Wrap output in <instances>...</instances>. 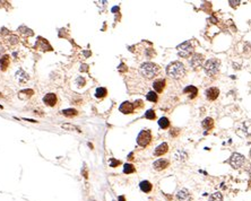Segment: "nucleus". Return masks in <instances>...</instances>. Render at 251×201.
Segmentation results:
<instances>
[{
    "mask_svg": "<svg viewBox=\"0 0 251 201\" xmlns=\"http://www.w3.org/2000/svg\"><path fill=\"white\" fill-rule=\"evenodd\" d=\"M166 73L170 78H172L174 80H179V79H182L186 76L187 71H186V68H184L182 62L173 61L166 67Z\"/></svg>",
    "mask_w": 251,
    "mask_h": 201,
    "instance_id": "1",
    "label": "nucleus"
},
{
    "mask_svg": "<svg viewBox=\"0 0 251 201\" xmlns=\"http://www.w3.org/2000/svg\"><path fill=\"white\" fill-rule=\"evenodd\" d=\"M139 73L146 79H152L160 73V67L153 62H144L139 68Z\"/></svg>",
    "mask_w": 251,
    "mask_h": 201,
    "instance_id": "2",
    "label": "nucleus"
},
{
    "mask_svg": "<svg viewBox=\"0 0 251 201\" xmlns=\"http://www.w3.org/2000/svg\"><path fill=\"white\" fill-rule=\"evenodd\" d=\"M219 67H221V61L216 58H213V59H208L205 62L204 69L208 76H214L219 71Z\"/></svg>",
    "mask_w": 251,
    "mask_h": 201,
    "instance_id": "3",
    "label": "nucleus"
},
{
    "mask_svg": "<svg viewBox=\"0 0 251 201\" xmlns=\"http://www.w3.org/2000/svg\"><path fill=\"white\" fill-rule=\"evenodd\" d=\"M177 50H178V54L182 58H189L194 53V46L191 45V43L189 41H186V42L179 44L177 46Z\"/></svg>",
    "mask_w": 251,
    "mask_h": 201,
    "instance_id": "4",
    "label": "nucleus"
},
{
    "mask_svg": "<svg viewBox=\"0 0 251 201\" xmlns=\"http://www.w3.org/2000/svg\"><path fill=\"white\" fill-rule=\"evenodd\" d=\"M152 141V133L149 130H143L137 137V144L142 147H147Z\"/></svg>",
    "mask_w": 251,
    "mask_h": 201,
    "instance_id": "5",
    "label": "nucleus"
},
{
    "mask_svg": "<svg viewBox=\"0 0 251 201\" xmlns=\"http://www.w3.org/2000/svg\"><path fill=\"white\" fill-rule=\"evenodd\" d=\"M244 162H246L244 156L241 155V154H239V153L232 154V156H231L230 159H229V164L231 165L233 168H240V167H242L243 164H244Z\"/></svg>",
    "mask_w": 251,
    "mask_h": 201,
    "instance_id": "6",
    "label": "nucleus"
},
{
    "mask_svg": "<svg viewBox=\"0 0 251 201\" xmlns=\"http://www.w3.org/2000/svg\"><path fill=\"white\" fill-rule=\"evenodd\" d=\"M202 62H204V55L200 54V53H195V54H192L190 61H189L191 68H194V69H197L199 67H201V66H202Z\"/></svg>",
    "mask_w": 251,
    "mask_h": 201,
    "instance_id": "7",
    "label": "nucleus"
},
{
    "mask_svg": "<svg viewBox=\"0 0 251 201\" xmlns=\"http://www.w3.org/2000/svg\"><path fill=\"white\" fill-rule=\"evenodd\" d=\"M43 103L48 106H54L55 103H57V95L53 94V93H49L47 94L44 97H43Z\"/></svg>",
    "mask_w": 251,
    "mask_h": 201,
    "instance_id": "8",
    "label": "nucleus"
},
{
    "mask_svg": "<svg viewBox=\"0 0 251 201\" xmlns=\"http://www.w3.org/2000/svg\"><path fill=\"white\" fill-rule=\"evenodd\" d=\"M119 111L123 114H131L134 112V104L130 102H123L119 106Z\"/></svg>",
    "mask_w": 251,
    "mask_h": 201,
    "instance_id": "9",
    "label": "nucleus"
},
{
    "mask_svg": "<svg viewBox=\"0 0 251 201\" xmlns=\"http://www.w3.org/2000/svg\"><path fill=\"white\" fill-rule=\"evenodd\" d=\"M219 95V89L216 88V87H211L206 91V97L209 99V101H215L216 98L218 97Z\"/></svg>",
    "mask_w": 251,
    "mask_h": 201,
    "instance_id": "10",
    "label": "nucleus"
},
{
    "mask_svg": "<svg viewBox=\"0 0 251 201\" xmlns=\"http://www.w3.org/2000/svg\"><path fill=\"white\" fill-rule=\"evenodd\" d=\"M177 199L179 201H190L191 199V194L187 189H182L180 190L177 194Z\"/></svg>",
    "mask_w": 251,
    "mask_h": 201,
    "instance_id": "11",
    "label": "nucleus"
},
{
    "mask_svg": "<svg viewBox=\"0 0 251 201\" xmlns=\"http://www.w3.org/2000/svg\"><path fill=\"white\" fill-rule=\"evenodd\" d=\"M169 165H170V162L166 159H157L156 162H154L153 167L155 171H162V169H165Z\"/></svg>",
    "mask_w": 251,
    "mask_h": 201,
    "instance_id": "12",
    "label": "nucleus"
},
{
    "mask_svg": "<svg viewBox=\"0 0 251 201\" xmlns=\"http://www.w3.org/2000/svg\"><path fill=\"white\" fill-rule=\"evenodd\" d=\"M167 150H169V145H167L166 143H162L161 145H159V146L155 148L154 155H155V156H162V155H164L165 153H167Z\"/></svg>",
    "mask_w": 251,
    "mask_h": 201,
    "instance_id": "13",
    "label": "nucleus"
},
{
    "mask_svg": "<svg viewBox=\"0 0 251 201\" xmlns=\"http://www.w3.org/2000/svg\"><path fill=\"white\" fill-rule=\"evenodd\" d=\"M38 42L37 43H41V45H35L37 46L40 50H42V51H51L52 50V48H51V45L49 44V42L47 41V40H44V38H42V37H38Z\"/></svg>",
    "mask_w": 251,
    "mask_h": 201,
    "instance_id": "14",
    "label": "nucleus"
},
{
    "mask_svg": "<svg viewBox=\"0 0 251 201\" xmlns=\"http://www.w3.org/2000/svg\"><path fill=\"white\" fill-rule=\"evenodd\" d=\"M164 87H165V80L164 79H159V80H155L153 83V88H154V91H155L156 94L161 93L164 89Z\"/></svg>",
    "mask_w": 251,
    "mask_h": 201,
    "instance_id": "15",
    "label": "nucleus"
},
{
    "mask_svg": "<svg viewBox=\"0 0 251 201\" xmlns=\"http://www.w3.org/2000/svg\"><path fill=\"white\" fill-rule=\"evenodd\" d=\"M16 79L19 83H26L30 79V76L25 73L23 69H18L17 73H16Z\"/></svg>",
    "mask_w": 251,
    "mask_h": 201,
    "instance_id": "16",
    "label": "nucleus"
},
{
    "mask_svg": "<svg viewBox=\"0 0 251 201\" xmlns=\"http://www.w3.org/2000/svg\"><path fill=\"white\" fill-rule=\"evenodd\" d=\"M139 188H140V190L143 191L144 193H149L152 191V189H153V185H152V183L149 182V181H142V182L139 183Z\"/></svg>",
    "mask_w": 251,
    "mask_h": 201,
    "instance_id": "17",
    "label": "nucleus"
},
{
    "mask_svg": "<svg viewBox=\"0 0 251 201\" xmlns=\"http://www.w3.org/2000/svg\"><path fill=\"white\" fill-rule=\"evenodd\" d=\"M183 93H184V94H189V97L192 99V98H195V97L197 96L198 89L195 86H188V87H186V88L183 89Z\"/></svg>",
    "mask_w": 251,
    "mask_h": 201,
    "instance_id": "18",
    "label": "nucleus"
},
{
    "mask_svg": "<svg viewBox=\"0 0 251 201\" xmlns=\"http://www.w3.org/2000/svg\"><path fill=\"white\" fill-rule=\"evenodd\" d=\"M201 126H202V128L205 129V130H211V129L214 127V120L212 119V118H206L204 121H202V123H201Z\"/></svg>",
    "mask_w": 251,
    "mask_h": 201,
    "instance_id": "19",
    "label": "nucleus"
},
{
    "mask_svg": "<svg viewBox=\"0 0 251 201\" xmlns=\"http://www.w3.org/2000/svg\"><path fill=\"white\" fill-rule=\"evenodd\" d=\"M9 59H10V58H9L8 54H5L3 56L0 58V67H1L2 70H6L7 67L9 66Z\"/></svg>",
    "mask_w": 251,
    "mask_h": 201,
    "instance_id": "20",
    "label": "nucleus"
},
{
    "mask_svg": "<svg viewBox=\"0 0 251 201\" xmlns=\"http://www.w3.org/2000/svg\"><path fill=\"white\" fill-rule=\"evenodd\" d=\"M174 158L178 159V161H186V159L188 158V154H187L184 150L180 149V150H178V151H175V154H174Z\"/></svg>",
    "mask_w": 251,
    "mask_h": 201,
    "instance_id": "21",
    "label": "nucleus"
},
{
    "mask_svg": "<svg viewBox=\"0 0 251 201\" xmlns=\"http://www.w3.org/2000/svg\"><path fill=\"white\" fill-rule=\"evenodd\" d=\"M159 127L161 129H166L169 128V126H170V120L167 119V118H165V116H163L161 118L160 120H159Z\"/></svg>",
    "mask_w": 251,
    "mask_h": 201,
    "instance_id": "22",
    "label": "nucleus"
},
{
    "mask_svg": "<svg viewBox=\"0 0 251 201\" xmlns=\"http://www.w3.org/2000/svg\"><path fill=\"white\" fill-rule=\"evenodd\" d=\"M17 32H20L22 34H24V35H28V36H32L34 33H33V31L31 30V28H27L26 26H19L17 28Z\"/></svg>",
    "mask_w": 251,
    "mask_h": 201,
    "instance_id": "23",
    "label": "nucleus"
},
{
    "mask_svg": "<svg viewBox=\"0 0 251 201\" xmlns=\"http://www.w3.org/2000/svg\"><path fill=\"white\" fill-rule=\"evenodd\" d=\"M107 94H108V91H107V88H104V87H99V88L96 89V91H95V96H96L97 98L105 97Z\"/></svg>",
    "mask_w": 251,
    "mask_h": 201,
    "instance_id": "24",
    "label": "nucleus"
},
{
    "mask_svg": "<svg viewBox=\"0 0 251 201\" xmlns=\"http://www.w3.org/2000/svg\"><path fill=\"white\" fill-rule=\"evenodd\" d=\"M65 116H68V118H70V116H76L77 114H78V112L75 110V109H66V110H62L61 112Z\"/></svg>",
    "mask_w": 251,
    "mask_h": 201,
    "instance_id": "25",
    "label": "nucleus"
},
{
    "mask_svg": "<svg viewBox=\"0 0 251 201\" xmlns=\"http://www.w3.org/2000/svg\"><path fill=\"white\" fill-rule=\"evenodd\" d=\"M146 98H147L149 102H157L159 95H157L155 91H148L147 95H146Z\"/></svg>",
    "mask_w": 251,
    "mask_h": 201,
    "instance_id": "26",
    "label": "nucleus"
},
{
    "mask_svg": "<svg viewBox=\"0 0 251 201\" xmlns=\"http://www.w3.org/2000/svg\"><path fill=\"white\" fill-rule=\"evenodd\" d=\"M61 128L66 129V130H69V131H77V132H82V131H80V129L78 128V127H76V126H74V124H70V123H65V124H62V126H61Z\"/></svg>",
    "mask_w": 251,
    "mask_h": 201,
    "instance_id": "27",
    "label": "nucleus"
},
{
    "mask_svg": "<svg viewBox=\"0 0 251 201\" xmlns=\"http://www.w3.org/2000/svg\"><path fill=\"white\" fill-rule=\"evenodd\" d=\"M208 201H223V196L221 192H215L208 198Z\"/></svg>",
    "mask_w": 251,
    "mask_h": 201,
    "instance_id": "28",
    "label": "nucleus"
},
{
    "mask_svg": "<svg viewBox=\"0 0 251 201\" xmlns=\"http://www.w3.org/2000/svg\"><path fill=\"white\" fill-rule=\"evenodd\" d=\"M135 172V166L132 164H125L123 165V173L125 174H131Z\"/></svg>",
    "mask_w": 251,
    "mask_h": 201,
    "instance_id": "29",
    "label": "nucleus"
},
{
    "mask_svg": "<svg viewBox=\"0 0 251 201\" xmlns=\"http://www.w3.org/2000/svg\"><path fill=\"white\" fill-rule=\"evenodd\" d=\"M145 118H146V119H148V120H154V119L156 118V114H155L154 110H147V111H146V113H145Z\"/></svg>",
    "mask_w": 251,
    "mask_h": 201,
    "instance_id": "30",
    "label": "nucleus"
},
{
    "mask_svg": "<svg viewBox=\"0 0 251 201\" xmlns=\"http://www.w3.org/2000/svg\"><path fill=\"white\" fill-rule=\"evenodd\" d=\"M18 41H19V38H18L16 35H9V37H8V43L11 44V45L17 44Z\"/></svg>",
    "mask_w": 251,
    "mask_h": 201,
    "instance_id": "31",
    "label": "nucleus"
},
{
    "mask_svg": "<svg viewBox=\"0 0 251 201\" xmlns=\"http://www.w3.org/2000/svg\"><path fill=\"white\" fill-rule=\"evenodd\" d=\"M76 83H77V85H78L79 87H83V86L85 85V79H84L83 77H78L77 80H76Z\"/></svg>",
    "mask_w": 251,
    "mask_h": 201,
    "instance_id": "32",
    "label": "nucleus"
},
{
    "mask_svg": "<svg viewBox=\"0 0 251 201\" xmlns=\"http://www.w3.org/2000/svg\"><path fill=\"white\" fill-rule=\"evenodd\" d=\"M119 164H120V162H119V161H115L114 158H112V159L110 161V166H111V167H115V166H118Z\"/></svg>",
    "mask_w": 251,
    "mask_h": 201,
    "instance_id": "33",
    "label": "nucleus"
},
{
    "mask_svg": "<svg viewBox=\"0 0 251 201\" xmlns=\"http://www.w3.org/2000/svg\"><path fill=\"white\" fill-rule=\"evenodd\" d=\"M143 105L144 104H143V101H142V99H137V101L134 103V108H139V106L142 108Z\"/></svg>",
    "mask_w": 251,
    "mask_h": 201,
    "instance_id": "34",
    "label": "nucleus"
},
{
    "mask_svg": "<svg viewBox=\"0 0 251 201\" xmlns=\"http://www.w3.org/2000/svg\"><path fill=\"white\" fill-rule=\"evenodd\" d=\"M88 70V66L87 65H82L80 66V71H87Z\"/></svg>",
    "mask_w": 251,
    "mask_h": 201,
    "instance_id": "35",
    "label": "nucleus"
},
{
    "mask_svg": "<svg viewBox=\"0 0 251 201\" xmlns=\"http://www.w3.org/2000/svg\"><path fill=\"white\" fill-rule=\"evenodd\" d=\"M24 121H27V122H32V123H37L36 120H32V119H27V118H23Z\"/></svg>",
    "mask_w": 251,
    "mask_h": 201,
    "instance_id": "36",
    "label": "nucleus"
},
{
    "mask_svg": "<svg viewBox=\"0 0 251 201\" xmlns=\"http://www.w3.org/2000/svg\"><path fill=\"white\" fill-rule=\"evenodd\" d=\"M238 3H240L239 0H236V1H231V0H230V5H232V6H236Z\"/></svg>",
    "mask_w": 251,
    "mask_h": 201,
    "instance_id": "37",
    "label": "nucleus"
},
{
    "mask_svg": "<svg viewBox=\"0 0 251 201\" xmlns=\"http://www.w3.org/2000/svg\"><path fill=\"white\" fill-rule=\"evenodd\" d=\"M1 31H2V32H1V34H2V35H5V34H7V33H9V32L7 31V28H5V27H3V28H2Z\"/></svg>",
    "mask_w": 251,
    "mask_h": 201,
    "instance_id": "38",
    "label": "nucleus"
},
{
    "mask_svg": "<svg viewBox=\"0 0 251 201\" xmlns=\"http://www.w3.org/2000/svg\"><path fill=\"white\" fill-rule=\"evenodd\" d=\"M118 200H119V201H126V198H125V197H123V196H120Z\"/></svg>",
    "mask_w": 251,
    "mask_h": 201,
    "instance_id": "39",
    "label": "nucleus"
},
{
    "mask_svg": "<svg viewBox=\"0 0 251 201\" xmlns=\"http://www.w3.org/2000/svg\"><path fill=\"white\" fill-rule=\"evenodd\" d=\"M119 10V7H114V8H112V11H118Z\"/></svg>",
    "mask_w": 251,
    "mask_h": 201,
    "instance_id": "40",
    "label": "nucleus"
},
{
    "mask_svg": "<svg viewBox=\"0 0 251 201\" xmlns=\"http://www.w3.org/2000/svg\"><path fill=\"white\" fill-rule=\"evenodd\" d=\"M3 51H5V49H3V48H2V46H0V53H2V52H3Z\"/></svg>",
    "mask_w": 251,
    "mask_h": 201,
    "instance_id": "41",
    "label": "nucleus"
},
{
    "mask_svg": "<svg viewBox=\"0 0 251 201\" xmlns=\"http://www.w3.org/2000/svg\"><path fill=\"white\" fill-rule=\"evenodd\" d=\"M84 54L86 55V56H88V55H90V52H84Z\"/></svg>",
    "mask_w": 251,
    "mask_h": 201,
    "instance_id": "42",
    "label": "nucleus"
},
{
    "mask_svg": "<svg viewBox=\"0 0 251 201\" xmlns=\"http://www.w3.org/2000/svg\"><path fill=\"white\" fill-rule=\"evenodd\" d=\"M1 96H2V95H1V93H0V97H1Z\"/></svg>",
    "mask_w": 251,
    "mask_h": 201,
    "instance_id": "43",
    "label": "nucleus"
},
{
    "mask_svg": "<svg viewBox=\"0 0 251 201\" xmlns=\"http://www.w3.org/2000/svg\"><path fill=\"white\" fill-rule=\"evenodd\" d=\"M250 156H251V151H250Z\"/></svg>",
    "mask_w": 251,
    "mask_h": 201,
    "instance_id": "44",
    "label": "nucleus"
}]
</instances>
